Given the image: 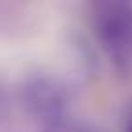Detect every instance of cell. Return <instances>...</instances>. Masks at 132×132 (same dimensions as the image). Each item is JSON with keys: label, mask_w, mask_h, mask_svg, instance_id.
I'll use <instances>...</instances> for the list:
<instances>
[{"label": "cell", "mask_w": 132, "mask_h": 132, "mask_svg": "<svg viewBox=\"0 0 132 132\" xmlns=\"http://www.w3.org/2000/svg\"><path fill=\"white\" fill-rule=\"evenodd\" d=\"M45 132H90V130H89L87 127H83V125L67 121V119L63 118V119H60V121H56V123H51Z\"/></svg>", "instance_id": "3"}, {"label": "cell", "mask_w": 132, "mask_h": 132, "mask_svg": "<svg viewBox=\"0 0 132 132\" xmlns=\"http://www.w3.org/2000/svg\"><path fill=\"white\" fill-rule=\"evenodd\" d=\"M6 110H7V96H6L2 85H0V116L6 114Z\"/></svg>", "instance_id": "4"}, {"label": "cell", "mask_w": 132, "mask_h": 132, "mask_svg": "<svg viewBox=\"0 0 132 132\" xmlns=\"http://www.w3.org/2000/svg\"><path fill=\"white\" fill-rule=\"evenodd\" d=\"M98 33L110 58L119 67H127L132 62V6H103L98 13Z\"/></svg>", "instance_id": "1"}, {"label": "cell", "mask_w": 132, "mask_h": 132, "mask_svg": "<svg viewBox=\"0 0 132 132\" xmlns=\"http://www.w3.org/2000/svg\"><path fill=\"white\" fill-rule=\"evenodd\" d=\"M26 90V105L27 109L40 119H44L47 125L56 123L65 118L67 110V96L63 89L45 76L29 78V81L24 85Z\"/></svg>", "instance_id": "2"}]
</instances>
